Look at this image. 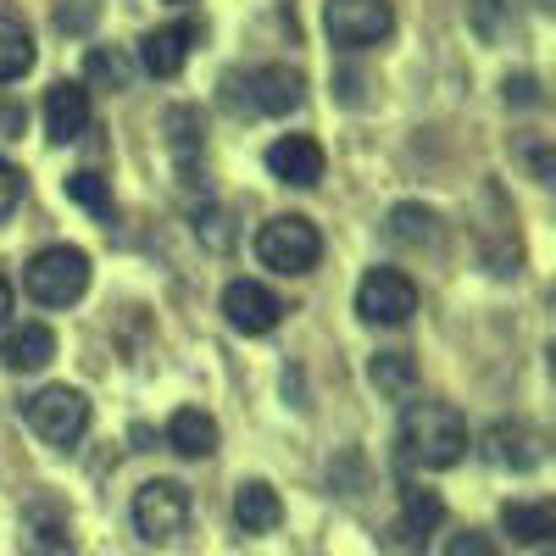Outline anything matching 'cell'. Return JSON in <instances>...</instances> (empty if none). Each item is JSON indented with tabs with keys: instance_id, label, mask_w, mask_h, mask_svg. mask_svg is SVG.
<instances>
[{
	"instance_id": "484cf974",
	"label": "cell",
	"mask_w": 556,
	"mask_h": 556,
	"mask_svg": "<svg viewBox=\"0 0 556 556\" xmlns=\"http://www.w3.org/2000/svg\"><path fill=\"white\" fill-rule=\"evenodd\" d=\"M167 128H173V151H178V156H195V151H201V139H206L201 112H190V106H173V112H167Z\"/></svg>"
},
{
	"instance_id": "4316f807",
	"label": "cell",
	"mask_w": 556,
	"mask_h": 556,
	"mask_svg": "<svg viewBox=\"0 0 556 556\" xmlns=\"http://www.w3.org/2000/svg\"><path fill=\"white\" fill-rule=\"evenodd\" d=\"M17 201H23V173H17L7 156H0V217H12Z\"/></svg>"
},
{
	"instance_id": "83f0119b",
	"label": "cell",
	"mask_w": 556,
	"mask_h": 556,
	"mask_svg": "<svg viewBox=\"0 0 556 556\" xmlns=\"http://www.w3.org/2000/svg\"><path fill=\"white\" fill-rule=\"evenodd\" d=\"M445 556H495V545H490V534H479V529H462V534H451Z\"/></svg>"
},
{
	"instance_id": "277c9868",
	"label": "cell",
	"mask_w": 556,
	"mask_h": 556,
	"mask_svg": "<svg viewBox=\"0 0 556 556\" xmlns=\"http://www.w3.org/2000/svg\"><path fill=\"white\" fill-rule=\"evenodd\" d=\"M256 256L273 267V273H312L323 262V235L317 223L290 212V217H267L262 235H256Z\"/></svg>"
},
{
	"instance_id": "2e32d148",
	"label": "cell",
	"mask_w": 556,
	"mask_h": 556,
	"mask_svg": "<svg viewBox=\"0 0 556 556\" xmlns=\"http://www.w3.org/2000/svg\"><path fill=\"white\" fill-rule=\"evenodd\" d=\"M51 356H56V334L45 329V323H17V329L0 340V362H7L12 374H39Z\"/></svg>"
},
{
	"instance_id": "7a4b0ae2",
	"label": "cell",
	"mask_w": 556,
	"mask_h": 556,
	"mask_svg": "<svg viewBox=\"0 0 556 556\" xmlns=\"http://www.w3.org/2000/svg\"><path fill=\"white\" fill-rule=\"evenodd\" d=\"M23 290L39 306H73L89 290V256L78 245H45L28 267H23Z\"/></svg>"
},
{
	"instance_id": "4fadbf2b",
	"label": "cell",
	"mask_w": 556,
	"mask_h": 556,
	"mask_svg": "<svg viewBox=\"0 0 556 556\" xmlns=\"http://www.w3.org/2000/svg\"><path fill=\"white\" fill-rule=\"evenodd\" d=\"M301 101H306V84H301V73H295V67H285V62L256 67V73L245 78V106H251V112L285 117V112H295Z\"/></svg>"
},
{
	"instance_id": "d4e9b609",
	"label": "cell",
	"mask_w": 556,
	"mask_h": 556,
	"mask_svg": "<svg viewBox=\"0 0 556 556\" xmlns=\"http://www.w3.org/2000/svg\"><path fill=\"white\" fill-rule=\"evenodd\" d=\"M84 73L96 84H106V89H128L134 84V62L123 51H106V45H96V51L84 56Z\"/></svg>"
},
{
	"instance_id": "4dcf8cb0",
	"label": "cell",
	"mask_w": 556,
	"mask_h": 556,
	"mask_svg": "<svg viewBox=\"0 0 556 556\" xmlns=\"http://www.w3.org/2000/svg\"><path fill=\"white\" fill-rule=\"evenodd\" d=\"M17 134H23V106L0 101V139H17Z\"/></svg>"
},
{
	"instance_id": "5b68a950",
	"label": "cell",
	"mask_w": 556,
	"mask_h": 556,
	"mask_svg": "<svg viewBox=\"0 0 556 556\" xmlns=\"http://www.w3.org/2000/svg\"><path fill=\"white\" fill-rule=\"evenodd\" d=\"M134 529L151 545H173L184 529H190V490L173 479H151L134 490Z\"/></svg>"
},
{
	"instance_id": "603a6c76",
	"label": "cell",
	"mask_w": 556,
	"mask_h": 556,
	"mask_svg": "<svg viewBox=\"0 0 556 556\" xmlns=\"http://www.w3.org/2000/svg\"><path fill=\"white\" fill-rule=\"evenodd\" d=\"M390 240H401V245H434L440 240V217L429 212V206H395L390 212Z\"/></svg>"
},
{
	"instance_id": "d6986e66",
	"label": "cell",
	"mask_w": 556,
	"mask_h": 556,
	"mask_svg": "<svg viewBox=\"0 0 556 556\" xmlns=\"http://www.w3.org/2000/svg\"><path fill=\"white\" fill-rule=\"evenodd\" d=\"M367 379H374L379 395H390V401H412L417 395V362L406 351H379L367 362Z\"/></svg>"
},
{
	"instance_id": "9c48e42d",
	"label": "cell",
	"mask_w": 556,
	"mask_h": 556,
	"mask_svg": "<svg viewBox=\"0 0 556 556\" xmlns=\"http://www.w3.org/2000/svg\"><path fill=\"white\" fill-rule=\"evenodd\" d=\"M17 545L23 556H78L73 545V523L56 501H28L23 523H17Z\"/></svg>"
},
{
	"instance_id": "52a82bcc",
	"label": "cell",
	"mask_w": 556,
	"mask_h": 556,
	"mask_svg": "<svg viewBox=\"0 0 556 556\" xmlns=\"http://www.w3.org/2000/svg\"><path fill=\"white\" fill-rule=\"evenodd\" d=\"M417 312V285L401 267H374L356 285V317L379 323V329H401V323Z\"/></svg>"
},
{
	"instance_id": "9a60e30c",
	"label": "cell",
	"mask_w": 556,
	"mask_h": 556,
	"mask_svg": "<svg viewBox=\"0 0 556 556\" xmlns=\"http://www.w3.org/2000/svg\"><path fill=\"white\" fill-rule=\"evenodd\" d=\"M484 451H490V462L495 468H518V473H529V468H540V434L529 429V424H495L490 434H484Z\"/></svg>"
},
{
	"instance_id": "f546056e",
	"label": "cell",
	"mask_w": 556,
	"mask_h": 556,
	"mask_svg": "<svg viewBox=\"0 0 556 556\" xmlns=\"http://www.w3.org/2000/svg\"><path fill=\"white\" fill-rule=\"evenodd\" d=\"M506 101H518V106H534V101H540V89H534V78H529V73H518V78H506Z\"/></svg>"
},
{
	"instance_id": "44dd1931",
	"label": "cell",
	"mask_w": 556,
	"mask_h": 556,
	"mask_svg": "<svg viewBox=\"0 0 556 556\" xmlns=\"http://www.w3.org/2000/svg\"><path fill=\"white\" fill-rule=\"evenodd\" d=\"M28 67H34V34L0 12V84H17Z\"/></svg>"
},
{
	"instance_id": "e0dca14e",
	"label": "cell",
	"mask_w": 556,
	"mask_h": 556,
	"mask_svg": "<svg viewBox=\"0 0 556 556\" xmlns=\"http://www.w3.org/2000/svg\"><path fill=\"white\" fill-rule=\"evenodd\" d=\"M235 523L245 534H273L278 523H285V501H278V490L267 479H251L235 490Z\"/></svg>"
},
{
	"instance_id": "ac0fdd59",
	"label": "cell",
	"mask_w": 556,
	"mask_h": 556,
	"mask_svg": "<svg viewBox=\"0 0 556 556\" xmlns=\"http://www.w3.org/2000/svg\"><path fill=\"white\" fill-rule=\"evenodd\" d=\"M501 529L513 534L518 545H545L556 534V513L545 501H506L501 506Z\"/></svg>"
},
{
	"instance_id": "7c38bea8",
	"label": "cell",
	"mask_w": 556,
	"mask_h": 556,
	"mask_svg": "<svg viewBox=\"0 0 556 556\" xmlns=\"http://www.w3.org/2000/svg\"><path fill=\"white\" fill-rule=\"evenodd\" d=\"M323 146L312 134H285V139H273L267 146V173L278 184H295V190H312V184L323 178Z\"/></svg>"
},
{
	"instance_id": "d6a6232c",
	"label": "cell",
	"mask_w": 556,
	"mask_h": 556,
	"mask_svg": "<svg viewBox=\"0 0 556 556\" xmlns=\"http://www.w3.org/2000/svg\"><path fill=\"white\" fill-rule=\"evenodd\" d=\"M173 7H184V0H173Z\"/></svg>"
},
{
	"instance_id": "ba28073f",
	"label": "cell",
	"mask_w": 556,
	"mask_h": 556,
	"mask_svg": "<svg viewBox=\"0 0 556 556\" xmlns=\"http://www.w3.org/2000/svg\"><path fill=\"white\" fill-rule=\"evenodd\" d=\"M223 317H228V329H240V334H273L278 317H285V301L267 285H256V278H235V285L223 290Z\"/></svg>"
},
{
	"instance_id": "30bf717a",
	"label": "cell",
	"mask_w": 556,
	"mask_h": 556,
	"mask_svg": "<svg viewBox=\"0 0 556 556\" xmlns=\"http://www.w3.org/2000/svg\"><path fill=\"white\" fill-rule=\"evenodd\" d=\"M84 128H89V84L62 78L45 89V139L51 146H73V139H84Z\"/></svg>"
},
{
	"instance_id": "1f68e13d",
	"label": "cell",
	"mask_w": 556,
	"mask_h": 556,
	"mask_svg": "<svg viewBox=\"0 0 556 556\" xmlns=\"http://www.w3.org/2000/svg\"><path fill=\"white\" fill-rule=\"evenodd\" d=\"M7 317H12V278L0 273V323H7Z\"/></svg>"
},
{
	"instance_id": "ffe728a7",
	"label": "cell",
	"mask_w": 556,
	"mask_h": 556,
	"mask_svg": "<svg viewBox=\"0 0 556 556\" xmlns=\"http://www.w3.org/2000/svg\"><path fill=\"white\" fill-rule=\"evenodd\" d=\"M440 518H445V501L434 490H417V484L401 490V534L406 540H429L440 529Z\"/></svg>"
},
{
	"instance_id": "836d02e7",
	"label": "cell",
	"mask_w": 556,
	"mask_h": 556,
	"mask_svg": "<svg viewBox=\"0 0 556 556\" xmlns=\"http://www.w3.org/2000/svg\"><path fill=\"white\" fill-rule=\"evenodd\" d=\"M540 556H551V551H540Z\"/></svg>"
},
{
	"instance_id": "5bb4252c",
	"label": "cell",
	"mask_w": 556,
	"mask_h": 556,
	"mask_svg": "<svg viewBox=\"0 0 556 556\" xmlns=\"http://www.w3.org/2000/svg\"><path fill=\"white\" fill-rule=\"evenodd\" d=\"M167 445H173L184 462L212 456V451H217V417L201 412V406H178V412L167 417Z\"/></svg>"
},
{
	"instance_id": "8fae6325",
	"label": "cell",
	"mask_w": 556,
	"mask_h": 556,
	"mask_svg": "<svg viewBox=\"0 0 556 556\" xmlns=\"http://www.w3.org/2000/svg\"><path fill=\"white\" fill-rule=\"evenodd\" d=\"M195 39H201L195 23H162V28H151L146 39H139V67H146L151 78H178L184 62H190V51H195Z\"/></svg>"
},
{
	"instance_id": "f1b7e54d",
	"label": "cell",
	"mask_w": 556,
	"mask_h": 556,
	"mask_svg": "<svg viewBox=\"0 0 556 556\" xmlns=\"http://www.w3.org/2000/svg\"><path fill=\"white\" fill-rule=\"evenodd\" d=\"M96 12H101L96 0H73V7H62V12H56V28H67V34H84L89 23H96Z\"/></svg>"
},
{
	"instance_id": "8992f818",
	"label": "cell",
	"mask_w": 556,
	"mask_h": 556,
	"mask_svg": "<svg viewBox=\"0 0 556 556\" xmlns=\"http://www.w3.org/2000/svg\"><path fill=\"white\" fill-rule=\"evenodd\" d=\"M323 28L340 51H367V45L390 39L395 7L390 0H323Z\"/></svg>"
},
{
	"instance_id": "6da1fadb",
	"label": "cell",
	"mask_w": 556,
	"mask_h": 556,
	"mask_svg": "<svg viewBox=\"0 0 556 556\" xmlns=\"http://www.w3.org/2000/svg\"><path fill=\"white\" fill-rule=\"evenodd\" d=\"M401 456L412 468H429V473L456 468L468 456V424H462V412L445 401H412L401 417Z\"/></svg>"
},
{
	"instance_id": "3957f363",
	"label": "cell",
	"mask_w": 556,
	"mask_h": 556,
	"mask_svg": "<svg viewBox=\"0 0 556 556\" xmlns=\"http://www.w3.org/2000/svg\"><path fill=\"white\" fill-rule=\"evenodd\" d=\"M23 417H28V429L45 440V445H56V451H73L89 429V401L84 390H67V384H51V390H39L23 401Z\"/></svg>"
},
{
	"instance_id": "cb8c5ba5",
	"label": "cell",
	"mask_w": 556,
	"mask_h": 556,
	"mask_svg": "<svg viewBox=\"0 0 556 556\" xmlns=\"http://www.w3.org/2000/svg\"><path fill=\"white\" fill-rule=\"evenodd\" d=\"M67 201L73 206H84V212H96V217H112V178H101V173H73L67 178Z\"/></svg>"
},
{
	"instance_id": "7402d4cb",
	"label": "cell",
	"mask_w": 556,
	"mask_h": 556,
	"mask_svg": "<svg viewBox=\"0 0 556 556\" xmlns=\"http://www.w3.org/2000/svg\"><path fill=\"white\" fill-rule=\"evenodd\" d=\"M468 23L484 45H501L518 28V0H468Z\"/></svg>"
}]
</instances>
